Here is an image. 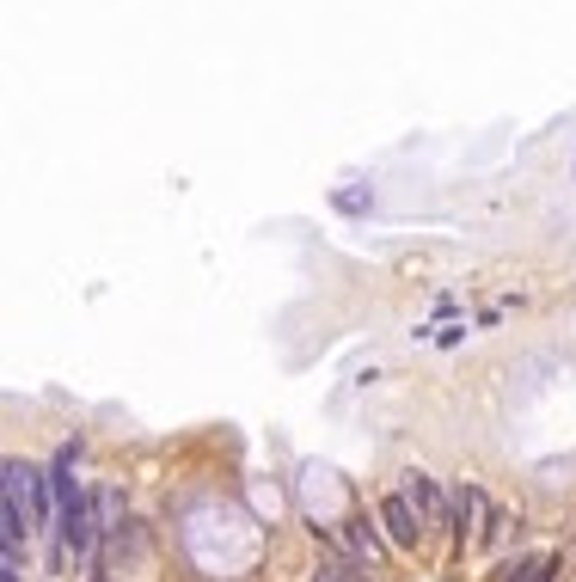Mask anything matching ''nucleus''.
<instances>
[{
    "label": "nucleus",
    "mask_w": 576,
    "mask_h": 582,
    "mask_svg": "<svg viewBox=\"0 0 576 582\" xmlns=\"http://www.w3.org/2000/svg\"><path fill=\"white\" fill-rule=\"evenodd\" d=\"M0 582H19V564H7V576H0Z\"/></svg>",
    "instance_id": "6"
},
{
    "label": "nucleus",
    "mask_w": 576,
    "mask_h": 582,
    "mask_svg": "<svg viewBox=\"0 0 576 582\" xmlns=\"http://www.w3.org/2000/svg\"><path fill=\"white\" fill-rule=\"evenodd\" d=\"M92 533H99V527H92V503H86V497H68V503H62V546H68L74 558H86V552H92Z\"/></svg>",
    "instance_id": "2"
},
{
    "label": "nucleus",
    "mask_w": 576,
    "mask_h": 582,
    "mask_svg": "<svg viewBox=\"0 0 576 582\" xmlns=\"http://www.w3.org/2000/svg\"><path fill=\"white\" fill-rule=\"evenodd\" d=\"M380 527L393 533V546H417L423 540V515L405 503V491L399 497H380Z\"/></svg>",
    "instance_id": "1"
},
{
    "label": "nucleus",
    "mask_w": 576,
    "mask_h": 582,
    "mask_svg": "<svg viewBox=\"0 0 576 582\" xmlns=\"http://www.w3.org/2000/svg\"><path fill=\"white\" fill-rule=\"evenodd\" d=\"M344 527H350L344 540H350V552H356V558H380V533H374L368 521H344Z\"/></svg>",
    "instance_id": "4"
},
{
    "label": "nucleus",
    "mask_w": 576,
    "mask_h": 582,
    "mask_svg": "<svg viewBox=\"0 0 576 582\" xmlns=\"http://www.w3.org/2000/svg\"><path fill=\"white\" fill-rule=\"evenodd\" d=\"M405 503L423 515V527H436V521L448 515V503H442V491H436V478H423V472L405 478Z\"/></svg>",
    "instance_id": "3"
},
{
    "label": "nucleus",
    "mask_w": 576,
    "mask_h": 582,
    "mask_svg": "<svg viewBox=\"0 0 576 582\" xmlns=\"http://www.w3.org/2000/svg\"><path fill=\"white\" fill-rule=\"evenodd\" d=\"M313 582H350V576H344V570H319Z\"/></svg>",
    "instance_id": "5"
}]
</instances>
